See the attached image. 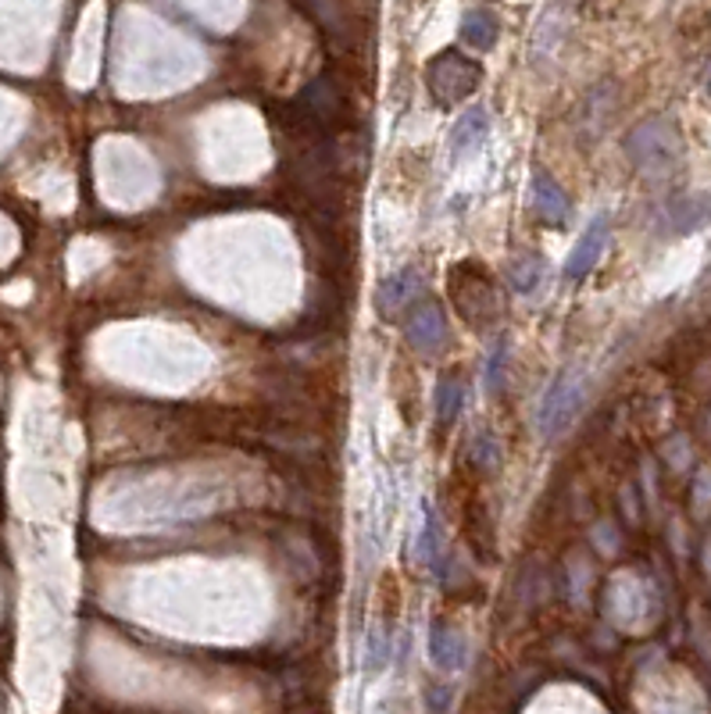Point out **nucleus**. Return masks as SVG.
I'll use <instances>...</instances> for the list:
<instances>
[{"mask_svg": "<svg viewBox=\"0 0 711 714\" xmlns=\"http://www.w3.org/2000/svg\"><path fill=\"white\" fill-rule=\"evenodd\" d=\"M419 554L425 565H436V554H439V525H436V515L425 511V525H422V536H419Z\"/></svg>", "mask_w": 711, "mask_h": 714, "instance_id": "obj_13", "label": "nucleus"}, {"mask_svg": "<svg viewBox=\"0 0 711 714\" xmlns=\"http://www.w3.org/2000/svg\"><path fill=\"white\" fill-rule=\"evenodd\" d=\"M626 150L643 172H654V168H665V165L676 161L679 136L672 133V125H665V122H643L637 133L626 140Z\"/></svg>", "mask_w": 711, "mask_h": 714, "instance_id": "obj_2", "label": "nucleus"}, {"mask_svg": "<svg viewBox=\"0 0 711 714\" xmlns=\"http://www.w3.org/2000/svg\"><path fill=\"white\" fill-rule=\"evenodd\" d=\"M461 36H465V44H469V47L490 50V47L497 44V19L490 15V11L475 8V11H469V15L461 19Z\"/></svg>", "mask_w": 711, "mask_h": 714, "instance_id": "obj_8", "label": "nucleus"}, {"mask_svg": "<svg viewBox=\"0 0 711 714\" xmlns=\"http://www.w3.org/2000/svg\"><path fill=\"white\" fill-rule=\"evenodd\" d=\"M607 237H612V226H607V218L598 215L593 222L587 226V232L579 237V243L573 246V254H568V262H565V276L579 282V279H587L593 268H598L601 262V254H604V246H607Z\"/></svg>", "mask_w": 711, "mask_h": 714, "instance_id": "obj_4", "label": "nucleus"}, {"mask_svg": "<svg viewBox=\"0 0 711 714\" xmlns=\"http://www.w3.org/2000/svg\"><path fill=\"white\" fill-rule=\"evenodd\" d=\"M461 400H465V386L458 379H447L436 386V411H439V422H455L458 411H461Z\"/></svg>", "mask_w": 711, "mask_h": 714, "instance_id": "obj_11", "label": "nucleus"}, {"mask_svg": "<svg viewBox=\"0 0 711 714\" xmlns=\"http://www.w3.org/2000/svg\"><path fill=\"white\" fill-rule=\"evenodd\" d=\"M508 276H511V286L519 293H533L537 290V282H540V276H544V257H522V262H515L511 268H508Z\"/></svg>", "mask_w": 711, "mask_h": 714, "instance_id": "obj_12", "label": "nucleus"}, {"mask_svg": "<svg viewBox=\"0 0 711 714\" xmlns=\"http://www.w3.org/2000/svg\"><path fill=\"white\" fill-rule=\"evenodd\" d=\"M533 211L544 218L551 226H562L568 218V197L565 190L554 183L547 172H537L533 176Z\"/></svg>", "mask_w": 711, "mask_h": 714, "instance_id": "obj_7", "label": "nucleus"}, {"mask_svg": "<svg viewBox=\"0 0 711 714\" xmlns=\"http://www.w3.org/2000/svg\"><path fill=\"white\" fill-rule=\"evenodd\" d=\"M483 83V64L475 58H465L461 50H444V55H436L430 61V69H425V89L433 94L436 104H461L469 100L475 89Z\"/></svg>", "mask_w": 711, "mask_h": 714, "instance_id": "obj_1", "label": "nucleus"}, {"mask_svg": "<svg viewBox=\"0 0 711 714\" xmlns=\"http://www.w3.org/2000/svg\"><path fill=\"white\" fill-rule=\"evenodd\" d=\"M430 654L436 668H458L461 665V640L455 632L444 629V621H436L430 636Z\"/></svg>", "mask_w": 711, "mask_h": 714, "instance_id": "obj_10", "label": "nucleus"}, {"mask_svg": "<svg viewBox=\"0 0 711 714\" xmlns=\"http://www.w3.org/2000/svg\"><path fill=\"white\" fill-rule=\"evenodd\" d=\"M579 404H583V383H579L573 372H562L558 379L551 383L544 404H540V414H537L540 428H544L547 436L565 433L568 422L576 419Z\"/></svg>", "mask_w": 711, "mask_h": 714, "instance_id": "obj_3", "label": "nucleus"}, {"mask_svg": "<svg viewBox=\"0 0 711 714\" xmlns=\"http://www.w3.org/2000/svg\"><path fill=\"white\" fill-rule=\"evenodd\" d=\"M447 340V318H444V311H439V304L433 301H425L415 315L408 318V343L411 347H419L425 350V354H433V350H439Z\"/></svg>", "mask_w": 711, "mask_h": 714, "instance_id": "obj_6", "label": "nucleus"}, {"mask_svg": "<svg viewBox=\"0 0 711 714\" xmlns=\"http://www.w3.org/2000/svg\"><path fill=\"white\" fill-rule=\"evenodd\" d=\"M419 290H422V276H419V268H400V271H394L390 279H383L379 293H376V307H379V315H383V318H397V315H400V307L415 301Z\"/></svg>", "mask_w": 711, "mask_h": 714, "instance_id": "obj_5", "label": "nucleus"}, {"mask_svg": "<svg viewBox=\"0 0 711 714\" xmlns=\"http://www.w3.org/2000/svg\"><path fill=\"white\" fill-rule=\"evenodd\" d=\"M486 129H490V114L483 108L461 114V119L455 122V129H450V147H455V154L472 150L475 143L486 136Z\"/></svg>", "mask_w": 711, "mask_h": 714, "instance_id": "obj_9", "label": "nucleus"}, {"mask_svg": "<svg viewBox=\"0 0 711 714\" xmlns=\"http://www.w3.org/2000/svg\"><path fill=\"white\" fill-rule=\"evenodd\" d=\"M708 97H711V72H708Z\"/></svg>", "mask_w": 711, "mask_h": 714, "instance_id": "obj_14", "label": "nucleus"}]
</instances>
